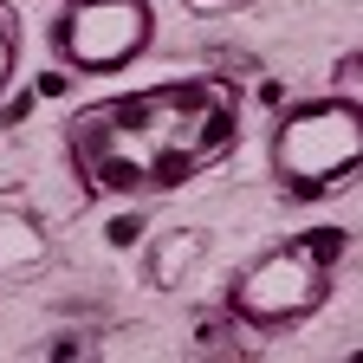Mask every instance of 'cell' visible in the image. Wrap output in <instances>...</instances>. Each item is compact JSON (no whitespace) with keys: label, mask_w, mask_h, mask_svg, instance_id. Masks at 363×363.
I'll use <instances>...</instances> for the list:
<instances>
[{"label":"cell","mask_w":363,"mask_h":363,"mask_svg":"<svg viewBox=\"0 0 363 363\" xmlns=\"http://www.w3.org/2000/svg\"><path fill=\"white\" fill-rule=\"evenodd\" d=\"M65 162L91 201L175 195L240 143V91L227 78H162L91 98L65 117Z\"/></svg>","instance_id":"6da1fadb"},{"label":"cell","mask_w":363,"mask_h":363,"mask_svg":"<svg viewBox=\"0 0 363 363\" xmlns=\"http://www.w3.org/2000/svg\"><path fill=\"white\" fill-rule=\"evenodd\" d=\"M344 247H350L344 227H305V234L272 240L266 253H253L234 279H227V311H234L247 331L305 325L311 311H325V298L337 286Z\"/></svg>","instance_id":"7a4b0ae2"},{"label":"cell","mask_w":363,"mask_h":363,"mask_svg":"<svg viewBox=\"0 0 363 363\" xmlns=\"http://www.w3.org/2000/svg\"><path fill=\"white\" fill-rule=\"evenodd\" d=\"M266 169L292 201H331L350 182H363V104L331 91V98H298L279 111L266 143Z\"/></svg>","instance_id":"3957f363"},{"label":"cell","mask_w":363,"mask_h":363,"mask_svg":"<svg viewBox=\"0 0 363 363\" xmlns=\"http://www.w3.org/2000/svg\"><path fill=\"white\" fill-rule=\"evenodd\" d=\"M52 52L65 72L84 78H111L123 65H136L156 39V7L150 0H59L52 7Z\"/></svg>","instance_id":"277c9868"},{"label":"cell","mask_w":363,"mask_h":363,"mask_svg":"<svg viewBox=\"0 0 363 363\" xmlns=\"http://www.w3.org/2000/svg\"><path fill=\"white\" fill-rule=\"evenodd\" d=\"M13 72H20V20H13L7 0H0V98H7Z\"/></svg>","instance_id":"5b68a950"},{"label":"cell","mask_w":363,"mask_h":363,"mask_svg":"<svg viewBox=\"0 0 363 363\" xmlns=\"http://www.w3.org/2000/svg\"><path fill=\"white\" fill-rule=\"evenodd\" d=\"M189 7H195V13H208V7L220 13V7H240V0H189Z\"/></svg>","instance_id":"8992f818"}]
</instances>
